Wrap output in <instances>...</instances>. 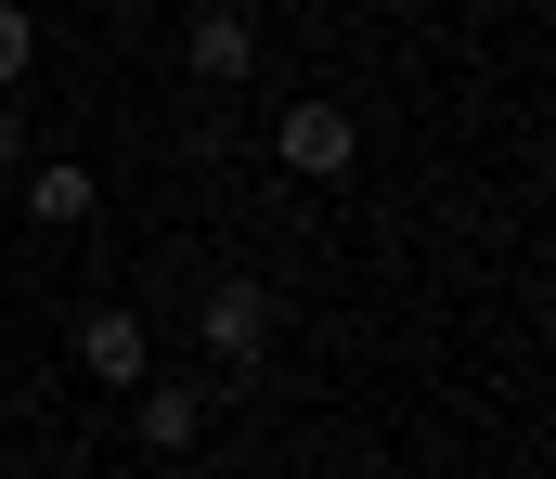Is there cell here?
<instances>
[{
	"label": "cell",
	"mask_w": 556,
	"mask_h": 479,
	"mask_svg": "<svg viewBox=\"0 0 556 479\" xmlns=\"http://www.w3.org/2000/svg\"><path fill=\"white\" fill-rule=\"evenodd\" d=\"M194 324H207V350H220L233 376H260V350H273V286H247V273H220V286L194 299Z\"/></svg>",
	"instance_id": "cell-1"
},
{
	"label": "cell",
	"mask_w": 556,
	"mask_h": 479,
	"mask_svg": "<svg viewBox=\"0 0 556 479\" xmlns=\"http://www.w3.org/2000/svg\"><path fill=\"white\" fill-rule=\"evenodd\" d=\"M273 156L311 168V181H337V168L363 156V117H350V104H285V117H273Z\"/></svg>",
	"instance_id": "cell-2"
},
{
	"label": "cell",
	"mask_w": 556,
	"mask_h": 479,
	"mask_svg": "<svg viewBox=\"0 0 556 479\" xmlns=\"http://www.w3.org/2000/svg\"><path fill=\"white\" fill-rule=\"evenodd\" d=\"M181 65H194V78H247V65H260V13H247V0H207V13L181 26Z\"/></svg>",
	"instance_id": "cell-3"
},
{
	"label": "cell",
	"mask_w": 556,
	"mask_h": 479,
	"mask_svg": "<svg viewBox=\"0 0 556 479\" xmlns=\"http://www.w3.org/2000/svg\"><path fill=\"white\" fill-rule=\"evenodd\" d=\"M78 363H91L104 389H142V363H155V337H142V312H91V324H78Z\"/></svg>",
	"instance_id": "cell-4"
},
{
	"label": "cell",
	"mask_w": 556,
	"mask_h": 479,
	"mask_svg": "<svg viewBox=\"0 0 556 479\" xmlns=\"http://www.w3.org/2000/svg\"><path fill=\"white\" fill-rule=\"evenodd\" d=\"M130 428L155 441V454H194V441H207V402H194V389H142V402H130Z\"/></svg>",
	"instance_id": "cell-5"
},
{
	"label": "cell",
	"mask_w": 556,
	"mask_h": 479,
	"mask_svg": "<svg viewBox=\"0 0 556 479\" xmlns=\"http://www.w3.org/2000/svg\"><path fill=\"white\" fill-rule=\"evenodd\" d=\"M26 220H91V168H78V156L26 168Z\"/></svg>",
	"instance_id": "cell-6"
},
{
	"label": "cell",
	"mask_w": 556,
	"mask_h": 479,
	"mask_svg": "<svg viewBox=\"0 0 556 479\" xmlns=\"http://www.w3.org/2000/svg\"><path fill=\"white\" fill-rule=\"evenodd\" d=\"M26 65H39V13H26V0H0V91H13Z\"/></svg>",
	"instance_id": "cell-7"
},
{
	"label": "cell",
	"mask_w": 556,
	"mask_h": 479,
	"mask_svg": "<svg viewBox=\"0 0 556 479\" xmlns=\"http://www.w3.org/2000/svg\"><path fill=\"white\" fill-rule=\"evenodd\" d=\"M13 168H26V117L0 104V181H13Z\"/></svg>",
	"instance_id": "cell-8"
}]
</instances>
